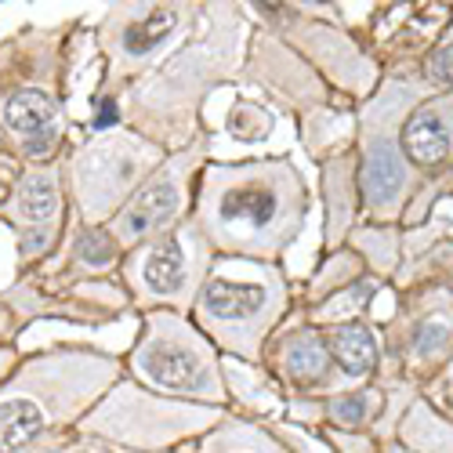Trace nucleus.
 <instances>
[{
	"label": "nucleus",
	"mask_w": 453,
	"mask_h": 453,
	"mask_svg": "<svg viewBox=\"0 0 453 453\" xmlns=\"http://www.w3.org/2000/svg\"><path fill=\"white\" fill-rule=\"evenodd\" d=\"M403 145H406V157L413 164L432 167V164H439V160L449 157V131H446L439 112L421 109V112H413V120L406 124Z\"/></svg>",
	"instance_id": "nucleus-5"
},
{
	"label": "nucleus",
	"mask_w": 453,
	"mask_h": 453,
	"mask_svg": "<svg viewBox=\"0 0 453 453\" xmlns=\"http://www.w3.org/2000/svg\"><path fill=\"white\" fill-rule=\"evenodd\" d=\"M19 207L29 221H48L58 211V188L48 174H29L19 188Z\"/></svg>",
	"instance_id": "nucleus-12"
},
{
	"label": "nucleus",
	"mask_w": 453,
	"mask_h": 453,
	"mask_svg": "<svg viewBox=\"0 0 453 453\" xmlns=\"http://www.w3.org/2000/svg\"><path fill=\"white\" fill-rule=\"evenodd\" d=\"M214 221L225 233V240L261 243L265 236H273L283 221V188L273 185L269 178L243 174L229 188L218 193Z\"/></svg>",
	"instance_id": "nucleus-1"
},
{
	"label": "nucleus",
	"mask_w": 453,
	"mask_h": 453,
	"mask_svg": "<svg viewBox=\"0 0 453 453\" xmlns=\"http://www.w3.org/2000/svg\"><path fill=\"white\" fill-rule=\"evenodd\" d=\"M171 29H174V12H153L142 22H131L124 29V48L131 55H145V51H153Z\"/></svg>",
	"instance_id": "nucleus-13"
},
{
	"label": "nucleus",
	"mask_w": 453,
	"mask_h": 453,
	"mask_svg": "<svg viewBox=\"0 0 453 453\" xmlns=\"http://www.w3.org/2000/svg\"><path fill=\"white\" fill-rule=\"evenodd\" d=\"M287 373L294 381H319L326 373V349L316 334H297L287 345Z\"/></svg>",
	"instance_id": "nucleus-11"
},
{
	"label": "nucleus",
	"mask_w": 453,
	"mask_h": 453,
	"mask_svg": "<svg viewBox=\"0 0 453 453\" xmlns=\"http://www.w3.org/2000/svg\"><path fill=\"white\" fill-rule=\"evenodd\" d=\"M330 413L342 425H359V421H366V395H345V399H337L334 406H330Z\"/></svg>",
	"instance_id": "nucleus-16"
},
{
	"label": "nucleus",
	"mask_w": 453,
	"mask_h": 453,
	"mask_svg": "<svg viewBox=\"0 0 453 453\" xmlns=\"http://www.w3.org/2000/svg\"><path fill=\"white\" fill-rule=\"evenodd\" d=\"M77 250H81V257L88 261V265H109L112 254H117V250H112V240L105 233H84Z\"/></svg>",
	"instance_id": "nucleus-14"
},
{
	"label": "nucleus",
	"mask_w": 453,
	"mask_h": 453,
	"mask_svg": "<svg viewBox=\"0 0 453 453\" xmlns=\"http://www.w3.org/2000/svg\"><path fill=\"white\" fill-rule=\"evenodd\" d=\"M330 352L337 359V366H342L349 377H363L373 359H377V345H373V337L366 334V326L359 323H349V326H337L330 334Z\"/></svg>",
	"instance_id": "nucleus-7"
},
{
	"label": "nucleus",
	"mask_w": 453,
	"mask_h": 453,
	"mask_svg": "<svg viewBox=\"0 0 453 453\" xmlns=\"http://www.w3.org/2000/svg\"><path fill=\"white\" fill-rule=\"evenodd\" d=\"M112 120H117V102H102V112H98V127H109Z\"/></svg>",
	"instance_id": "nucleus-18"
},
{
	"label": "nucleus",
	"mask_w": 453,
	"mask_h": 453,
	"mask_svg": "<svg viewBox=\"0 0 453 453\" xmlns=\"http://www.w3.org/2000/svg\"><path fill=\"white\" fill-rule=\"evenodd\" d=\"M269 294L254 283H229V280H211L203 290V312L221 323H243L254 319L265 309Z\"/></svg>",
	"instance_id": "nucleus-4"
},
{
	"label": "nucleus",
	"mask_w": 453,
	"mask_h": 453,
	"mask_svg": "<svg viewBox=\"0 0 453 453\" xmlns=\"http://www.w3.org/2000/svg\"><path fill=\"white\" fill-rule=\"evenodd\" d=\"M428 81L439 88H453V44H442L439 51L428 55Z\"/></svg>",
	"instance_id": "nucleus-15"
},
{
	"label": "nucleus",
	"mask_w": 453,
	"mask_h": 453,
	"mask_svg": "<svg viewBox=\"0 0 453 453\" xmlns=\"http://www.w3.org/2000/svg\"><path fill=\"white\" fill-rule=\"evenodd\" d=\"M174 211H178V185L174 181H157L134 200V207L127 211L124 229H127V236H145V233L160 229Z\"/></svg>",
	"instance_id": "nucleus-6"
},
{
	"label": "nucleus",
	"mask_w": 453,
	"mask_h": 453,
	"mask_svg": "<svg viewBox=\"0 0 453 453\" xmlns=\"http://www.w3.org/2000/svg\"><path fill=\"white\" fill-rule=\"evenodd\" d=\"M142 280L153 294H174L185 280V257H181V247L174 240L167 243H157L145 257V269H142Z\"/></svg>",
	"instance_id": "nucleus-10"
},
{
	"label": "nucleus",
	"mask_w": 453,
	"mask_h": 453,
	"mask_svg": "<svg viewBox=\"0 0 453 453\" xmlns=\"http://www.w3.org/2000/svg\"><path fill=\"white\" fill-rule=\"evenodd\" d=\"M4 120L22 138L29 157L51 153L55 142H58V112L48 102V95H41V91H19L4 105Z\"/></svg>",
	"instance_id": "nucleus-2"
},
{
	"label": "nucleus",
	"mask_w": 453,
	"mask_h": 453,
	"mask_svg": "<svg viewBox=\"0 0 453 453\" xmlns=\"http://www.w3.org/2000/svg\"><path fill=\"white\" fill-rule=\"evenodd\" d=\"M41 428H44V418H41V410H36V403H29V399L0 403V453L19 449Z\"/></svg>",
	"instance_id": "nucleus-9"
},
{
	"label": "nucleus",
	"mask_w": 453,
	"mask_h": 453,
	"mask_svg": "<svg viewBox=\"0 0 453 453\" xmlns=\"http://www.w3.org/2000/svg\"><path fill=\"white\" fill-rule=\"evenodd\" d=\"M432 342H435V345H442V342H446V326H442V323H425V326L418 330V337H413V345H418V352H421V356H428V352H432Z\"/></svg>",
	"instance_id": "nucleus-17"
},
{
	"label": "nucleus",
	"mask_w": 453,
	"mask_h": 453,
	"mask_svg": "<svg viewBox=\"0 0 453 453\" xmlns=\"http://www.w3.org/2000/svg\"><path fill=\"white\" fill-rule=\"evenodd\" d=\"M403 185V160L395 157V149L377 145L370 149V157L363 164V188L370 203H385L395 196V188Z\"/></svg>",
	"instance_id": "nucleus-8"
},
{
	"label": "nucleus",
	"mask_w": 453,
	"mask_h": 453,
	"mask_svg": "<svg viewBox=\"0 0 453 453\" xmlns=\"http://www.w3.org/2000/svg\"><path fill=\"white\" fill-rule=\"evenodd\" d=\"M142 366L153 381H160L164 388H178V392H193L203 381L200 356L181 345H149L142 352Z\"/></svg>",
	"instance_id": "nucleus-3"
}]
</instances>
